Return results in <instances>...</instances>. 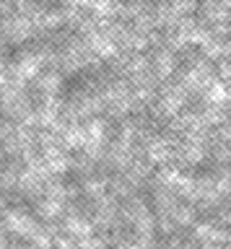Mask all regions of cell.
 <instances>
[{
    "mask_svg": "<svg viewBox=\"0 0 231 249\" xmlns=\"http://www.w3.org/2000/svg\"><path fill=\"white\" fill-rule=\"evenodd\" d=\"M60 138H63V143H65L68 148H73V151H81V148H83V143L89 140L86 130H83L78 122H71V124H65V127H63V132H60Z\"/></svg>",
    "mask_w": 231,
    "mask_h": 249,
    "instance_id": "3",
    "label": "cell"
},
{
    "mask_svg": "<svg viewBox=\"0 0 231 249\" xmlns=\"http://www.w3.org/2000/svg\"><path fill=\"white\" fill-rule=\"evenodd\" d=\"M153 226H156V229H159L161 233H164V236H172V233H174L177 229H179V226H177V223L172 221V215H169V213H161V215H159V221L153 223Z\"/></svg>",
    "mask_w": 231,
    "mask_h": 249,
    "instance_id": "14",
    "label": "cell"
},
{
    "mask_svg": "<svg viewBox=\"0 0 231 249\" xmlns=\"http://www.w3.org/2000/svg\"><path fill=\"white\" fill-rule=\"evenodd\" d=\"M109 187H112V197H117V200H127V197H133V195H135V187L130 184L125 177L109 179Z\"/></svg>",
    "mask_w": 231,
    "mask_h": 249,
    "instance_id": "7",
    "label": "cell"
},
{
    "mask_svg": "<svg viewBox=\"0 0 231 249\" xmlns=\"http://www.w3.org/2000/svg\"><path fill=\"white\" fill-rule=\"evenodd\" d=\"M60 86H63V81H60L57 75H50V78H44V81H42V89L47 93H57Z\"/></svg>",
    "mask_w": 231,
    "mask_h": 249,
    "instance_id": "18",
    "label": "cell"
},
{
    "mask_svg": "<svg viewBox=\"0 0 231 249\" xmlns=\"http://www.w3.org/2000/svg\"><path fill=\"white\" fill-rule=\"evenodd\" d=\"M208 101L215 107H221L223 101H226V86H221V83H213V89L208 91Z\"/></svg>",
    "mask_w": 231,
    "mask_h": 249,
    "instance_id": "16",
    "label": "cell"
},
{
    "mask_svg": "<svg viewBox=\"0 0 231 249\" xmlns=\"http://www.w3.org/2000/svg\"><path fill=\"white\" fill-rule=\"evenodd\" d=\"M215 138L223 140V143H231V124L221 122V124H218V132H215Z\"/></svg>",
    "mask_w": 231,
    "mask_h": 249,
    "instance_id": "20",
    "label": "cell"
},
{
    "mask_svg": "<svg viewBox=\"0 0 231 249\" xmlns=\"http://www.w3.org/2000/svg\"><path fill=\"white\" fill-rule=\"evenodd\" d=\"M107 187H109V179H86L83 182V192L89 195L91 200H99L102 195H107Z\"/></svg>",
    "mask_w": 231,
    "mask_h": 249,
    "instance_id": "9",
    "label": "cell"
},
{
    "mask_svg": "<svg viewBox=\"0 0 231 249\" xmlns=\"http://www.w3.org/2000/svg\"><path fill=\"white\" fill-rule=\"evenodd\" d=\"M44 192H47V197L65 200V184H63V179H57L55 174H52L50 179H44Z\"/></svg>",
    "mask_w": 231,
    "mask_h": 249,
    "instance_id": "11",
    "label": "cell"
},
{
    "mask_svg": "<svg viewBox=\"0 0 231 249\" xmlns=\"http://www.w3.org/2000/svg\"><path fill=\"white\" fill-rule=\"evenodd\" d=\"M52 249H75V241L68 236H52Z\"/></svg>",
    "mask_w": 231,
    "mask_h": 249,
    "instance_id": "19",
    "label": "cell"
},
{
    "mask_svg": "<svg viewBox=\"0 0 231 249\" xmlns=\"http://www.w3.org/2000/svg\"><path fill=\"white\" fill-rule=\"evenodd\" d=\"M221 221H223V226H229V229H231V210H226V213H221Z\"/></svg>",
    "mask_w": 231,
    "mask_h": 249,
    "instance_id": "23",
    "label": "cell"
},
{
    "mask_svg": "<svg viewBox=\"0 0 231 249\" xmlns=\"http://www.w3.org/2000/svg\"><path fill=\"white\" fill-rule=\"evenodd\" d=\"M94 159H89L86 153H81V156H75V159H71V169L73 171H78V174H91L94 171Z\"/></svg>",
    "mask_w": 231,
    "mask_h": 249,
    "instance_id": "12",
    "label": "cell"
},
{
    "mask_svg": "<svg viewBox=\"0 0 231 249\" xmlns=\"http://www.w3.org/2000/svg\"><path fill=\"white\" fill-rule=\"evenodd\" d=\"M145 156H148L151 163L164 166L166 161L174 159V151H172V145H169L164 138H151V140H145Z\"/></svg>",
    "mask_w": 231,
    "mask_h": 249,
    "instance_id": "2",
    "label": "cell"
},
{
    "mask_svg": "<svg viewBox=\"0 0 231 249\" xmlns=\"http://www.w3.org/2000/svg\"><path fill=\"white\" fill-rule=\"evenodd\" d=\"M197 117H200V122H203V127H218L221 122H226V114H223L215 104L211 109H205L203 114H197Z\"/></svg>",
    "mask_w": 231,
    "mask_h": 249,
    "instance_id": "10",
    "label": "cell"
},
{
    "mask_svg": "<svg viewBox=\"0 0 231 249\" xmlns=\"http://www.w3.org/2000/svg\"><path fill=\"white\" fill-rule=\"evenodd\" d=\"M34 210H36V215H39V218H44V221H57V218L65 213V205H63V200L47 197V200L36 202Z\"/></svg>",
    "mask_w": 231,
    "mask_h": 249,
    "instance_id": "4",
    "label": "cell"
},
{
    "mask_svg": "<svg viewBox=\"0 0 231 249\" xmlns=\"http://www.w3.org/2000/svg\"><path fill=\"white\" fill-rule=\"evenodd\" d=\"M221 73H223V75H231V68H229V65H223V68H221Z\"/></svg>",
    "mask_w": 231,
    "mask_h": 249,
    "instance_id": "25",
    "label": "cell"
},
{
    "mask_svg": "<svg viewBox=\"0 0 231 249\" xmlns=\"http://www.w3.org/2000/svg\"><path fill=\"white\" fill-rule=\"evenodd\" d=\"M5 226H8L11 233H16V236H21V239H29L36 231L34 218H29L26 213H21L18 208H11L8 213H5Z\"/></svg>",
    "mask_w": 231,
    "mask_h": 249,
    "instance_id": "1",
    "label": "cell"
},
{
    "mask_svg": "<svg viewBox=\"0 0 231 249\" xmlns=\"http://www.w3.org/2000/svg\"><path fill=\"white\" fill-rule=\"evenodd\" d=\"M83 130H86L89 140H104L107 138V130H109V122L102 120V117H91Z\"/></svg>",
    "mask_w": 231,
    "mask_h": 249,
    "instance_id": "6",
    "label": "cell"
},
{
    "mask_svg": "<svg viewBox=\"0 0 231 249\" xmlns=\"http://www.w3.org/2000/svg\"><path fill=\"white\" fill-rule=\"evenodd\" d=\"M208 241H213V244H218V247L231 244V231H229V226H221V229H218V226H213Z\"/></svg>",
    "mask_w": 231,
    "mask_h": 249,
    "instance_id": "13",
    "label": "cell"
},
{
    "mask_svg": "<svg viewBox=\"0 0 231 249\" xmlns=\"http://www.w3.org/2000/svg\"><path fill=\"white\" fill-rule=\"evenodd\" d=\"M211 229H213V223H195L192 239H195V241H208V236H211Z\"/></svg>",
    "mask_w": 231,
    "mask_h": 249,
    "instance_id": "17",
    "label": "cell"
},
{
    "mask_svg": "<svg viewBox=\"0 0 231 249\" xmlns=\"http://www.w3.org/2000/svg\"><path fill=\"white\" fill-rule=\"evenodd\" d=\"M78 247L81 249H107V239H102V236H83V239H78Z\"/></svg>",
    "mask_w": 231,
    "mask_h": 249,
    "instance_id": "15",
    "label": "cell"
},
{
    "mask_svg": "<svg viewBox=\"0 0 231 249\" xmlns=\"http://www.w3.org/2000/svg\"><path fill=\"white\" fill-rule=\"evenodd\" d=\"M169 70H172V60H169V57H161V60H159V73L166 75Z\"/></svg>",
    "mask_w": 231,
    "mask_h": 249,
    "instance_id": "21",
    "label": "cell"
},
{
    "mask_svg": "<svg viewBox=\"0 0 231 249\" xmlns=\"http://www.w3.org/2000/svg\"><path fill=\"white\" fill-rule=\"evenodd\" d=\"M182 244H184V241H182L179 236H172V239H169V241H166V249H179Z\"/></svg>",
    "mask_w": 231,
    "mask_h": 249,
    "instance_id": "22",
    "label": "cell"
},
{
    "mask_svg": "<svg viewBox=\"0 0 231 249\" xmlns=\"http://www.w3.org/2000/svg\"><path fill=\"white\" fill-rule=\"evenodd\" d=\"M200 249H221V247L213 244V241H200Z\"/></svg>",
    "mask_w": 231,
    "mask_h": 249,
    "instance_id": "24",
    "label": "cell"
},
{
    "mask_svg": "<svg viewBox=\"0 0 231 249\" xmlns=\"http://www.w3.org/2000/svg\"><path fill=\"white\" fill-rule=\"evenodd\" d=\"M0 249H5V239L3 236H0Z\"/></svg>",
    "mask_w": 231,
    "mask_h": 249,
    "instance_id": "26",
    "label": "cell"
},
{
    "mask_svg": "<svg viewBox=\"0 0 231 249\" xmlns=\"http://www.w3.org/2000/svg\"><path fill=\"white\" fill-rule=\"evenodd\" d=\"M169 215H172V221L177 226H192V221H195V208L192 205H174L169 210Z\"/></svg>",
    "mask_w": 231,
    "mask_h": 249,
    "instance_id": "8",
    "label": "cell"
},
{
    "mask_svg": "<svg viewBox=\"0 0 231 249\" xmlns=\"http://www.w3.org/2000/svg\"><path fill=\"white\" fill-rule=\"evenodd\" d=\"M65 231L71 233V239H83V236H91V233H94V223H89L86 218H81V215H71L65 221Z\"/></svg>",
    "mask_w": 231,
    "mask_h": 249,
    "instance_id": "5",
    "label": "cell"
}]
</instances>
